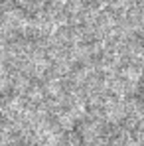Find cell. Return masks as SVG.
Returning <instances> with one entry per match:
<instances>
[{
  "label": "cell",
  "instance_id": "6da1fadb",
  "mask_svg": "<svg viewBox=\"0 0 144 146\" xmlns=\"http://www.w3.org/2000/svg\"><path fill=\"white\" fill-rule=\"evenodd\" d=\"M46 2H49V0H14V4L22 12H28V14H36L40 10H44L46 8Z\"/></svg>",
  "mask_w": 144,
  "mask_h": 146
}]
</instances>
